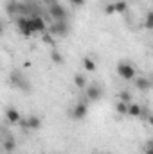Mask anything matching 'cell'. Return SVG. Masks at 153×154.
I'll return each instance as SVG.
<instances>
[{
  "label": "cell",
  "mask_w": 153,
  "mask_h": 154,
  "mask_svg": "<svg viewBox=\"0 0 153 154\" xmlns=\"http://www.w3.org/2000/svg\"><path fill=\"white\" fill-rule=\"evenodd\" d=\"M83 68H85L86 72H94V70H96V61H94L92 57H85V59H83Z\"/></svg>",
  "instance_id": "9a60e30c"
},
{
  "label": "cell",
  "mask_w": 153,
  "mask_h": 154,
  "mask_svg": "<svg viewBox=\"0 0 153 154\" xmlns=\"http://www.w3.org/2000/svg\"><path fill=\"white\" fill-rule=\"evenodd\" d=\"M144 27L146 29H153V11H148L146 13V18H144Z\"/></svg>",
  "instance_id": "d6986e66"
},
{
  "label": "cell",
  "mask_w": 153,
  "mask_h": 154,
  "mask_svg": "<svg viewBox=\"0 0 153 154\" xmlns=\"http://www.w3.org/2000/svg\"><path fill=\"white\" fill-rule=\"evenodd\" d=\"M105 11H106V14H114V13H115V7H114V4H108Z\"/></svg>",
  "instance_id": "7402d4cb"
},
{
  "label": "cell",
  "mask_w": 153,
  "mask_h": 154,
  "mask_svg": "<svg viewBox=\"0 0 153 154\" xmlns=\"http://www.w3.org/2000/svg\"><path fill=\"white\" fill-rule=\"evenodd\" d=\"M148 122H150V125L153 127V115H150V116H148Z\"/></svg>",
  "instance_id": "cb8c5ba5"
},
{
  "label": "cell",
  "mask_w": 153,
  "mask_h": 154,
  "mask_svg": "<svg viewBox=\"0 0 153 154\" xmlns=\"http://www.w3.org/2000/svg\"><path fill=\"white\" fill-rule=\"evenodd\" d=\"M5 154H13V152H5Z\"/></svg>",
  "instance_id": "d4e9b609"
},
{
  "label": "cell",
  "mask_w": 153,
  "mask_h": 154,
  "mask_svg": "<svg viewBox=\"0 0 153 154\" xmlns=\"http://www.w3.org/2000/svg\"><path fill=\"white\" fill-rule=\"evenodd\" d=\"M103 95V90L99 84H90L86 86V102H94V100H99Z\"/></svg>",
  "instance_id": "8992f818"
},
{
  "label": "cell",
  "mask_w": 153,
  "mask_h": 154,
  "mask_svg": "<svg viewBox=\"0 0 153 154\" xmlns=\"http://www.w3.org/2000/svg\"><path fill=\"white\" fill-rule=\"evenodd\" d=\"M31 20H33V25H34L36 32H47V23H45V20L40 14H33Z\"/></svg>",
  "instance_id": "9c48e42d"
},
{
  "label": "cell",
  "mask_w": 153,
  "mask_h": 154,
  "mask_svg": "<svg viewBox=\"0 0 153 154\" xmlns=\"http://www.w3.org/2000/svg\"><path fill=\"white\" fill-rule=\"evenodd\" d=\"M128 115L130 116H141L142 115V108H141L137 102H130V106H128Z\"/></svg>",
  "instance_id": "7c38bea8"
},
{
  "label": "cell",
  "mask_w": 153,
  "mask_h": 154,
  "mask_svg": "<svg viewBox=\"0 0 153 154\" xmlns=\"http://www.w3.org/2000/svg\"><path fill=\"white\" fill-rule=\"evenodd\" d=\"M114 7H115V13H124L128 9V2L126 0H117V2H114Z\"/></svg>",
  "instance_id": "e0dca14e"
},
{
  "label": "cell",
  "mask_w": 153,
  "mask_h": 154,
  "mask_svg": "<svg viewBox=\"0 0 153 154\" xmlns=\"http://www.w3.org/2000/svg\"><path fill=\"white\" fill-rule=\"evenodd\" d=\"M117 74H119L121 79H124V81H135V77H137L135 68L130 63H126V61H121L117 65Z\"/></svg>",
  "instance_id": "3957f363"
},
{
  "label": "cell",
  "mask_w": 153,
  "mask_h": 154,
  "mask_svg": "<svg viewBox=\"0 0 153 154\" xmlns=\"http://www.w3.org/2000/svg\"><path fill=\"white\" fill-rule=\"evenodd\" d=\"M25 129H38L40 125H41V118L36 115H29L27 118H22V122H20Z\"/></svg>",
  "instance_id": "52a82bcc"
},
{
  "label": "cell",
  "mask_w": 153,
  "mask_h": 154,
  "mask_svg": "<svg viewBox=\"0 0 153 154\" xmlns=\"http://www.w3.org/2000/svg\"><path fill=\"white\" fill-rule=\"evenodd\" d=\"M49 14L52 16L54 22H67V9L60 4V2H52L49 5Z\"/></svg>",
  "instance_id": "7a4b0ae2"
},
{
  "label": "cell",
  "mask_w": 153,
  "mask_h": 154,
  "mask_svg": "<svg viewBox=\"0 0 153 154\" xmlns=\"http://www.w3.org/2000/svg\"><path fill=\"white\" fill-rule=\"evenodd\" d=\"M11 82H13L16 88L24 90V93H29V91H31V84L25 81V77L22 75L20 72H13V74H11Z\"/></svg>",
  "instance_id": "277c9868"
},
{
  "label": "cell",
  "mask_w": 153,
  "mask_h": 154,
  "mask_svg": "<svg viewBox=\"0 0 153 154\" xmlns=\"http://www.w3.org/2000/svg\"><path fill=\"white\" fill-rule=\"evenodd\" d=\"M16 27H18V31H20V34L24 38H29V36H33L36 32L31 16H18L16 18Z\"/></svg>",
  "instance_id": "6da1fadb"
},
{
  "label": "cell",
  "mask_w": 153,
  "mask_h": 154,
  "mask_svg": "<svg viewBox=\"0 0 153 154\" xmlns=\"http://www.w3.org/2000/svg\"><path fill=\"white\" fill-rule=\"evenodd\" d=\"M5 120H7L9 124H20V122H22V115L18 113V109L9 108V109L5 111Z\"/></svg>",
  "instance_id": "30bf717a"
},
{
  "label": "cell",
  "mask_w": 153,
  "mask_h": 154,
  "mask_svg": "<svg viewBox=\"0 0 153 154\" xmlns=\"http://www.w3.org/2000/svg\"><path fill=\"white\" fill-rule=\"evenodd\" d=\"M135 86H137V90H141V91H148V90L151 88V81H150L148 77H135Z\"/></svg>",
  "instance_id": "8fae6325"
},
{
  "label": "cell",
  "mask_w": 153,
  "mask_h": 154,
  "mask_svg": "<svg viewBox=\"0 0 153 154\" xmlns=\"http://www.w3.org/2000/svg\"><path fill=\"white\" fill-rule=\"evenodd\" d=\"M121 100H122V102H128V104H130V102H132V95H130L128 91H122V93H121Z\"/></svg>",
  "instance_id": "ffe728a7"
},
{
  "label": "cell",
  "mask_w": 153,
  "mask_h": 154,
  "mask_svg": "<svg viewBox=\"0 0 153 154\" xmlns=\"http://www.w3.org/2000/svg\"><path fill=\"white\" fill-rule=\"evenodd\" d=\"M50 59H52L56 65H63V56H61L56 48H52V50H50Z\"/></svg>",
  "instance_id": "ac0fdd59"
},
{
  "label": "cell",
  "mask_w": 153,
  "mask_h": 154,
  "mask_svg": "<svg viewBox=\"0 0 153 154\" xmlns=\"http://www.w3.org/2000/svg\"><path fill=\"white\" fill-rule=\"evenodd\" d=\"M128 102H122V100H119L117 104H115V111L119 113V115H128Z\"/></svg>",
  "instance_id": "2e32d148"
},
{
  "label": "cell",
  "mask_w": 153,
  "mask_h": 154,
  "mask_svg": "<svg viewBox=\"0 0 153 154\" xmlns=\"http://www.w3.org/2000/svg\"><path fill=\"white\" fill-rule=\"evenodd\" d=\"M70 2V5H74V7H81L83 4H85V0H69Z\"/></svg>",
  "instance_id": "44dd1931"
},
{
  "label": "cell",
  "mask_w": 153,
  "mask_h": 154,
  "mask_svg": "<svg viewBox=\"0 0 153 154\" xmlns=\"http://www.w3.org/2000/svg\"><path fill=\"white\" fill-rule=\"evenodd\" d=\"M74 84L79 90H86V77L83 75V74H76L74 75Z\"/></svg>",
  "instance_id": "4fadbf2b"
},
{
  "label": "cell",
  "mask_w": 153,
  "mask_h": 154,
  "mask_svg": "<svg viewBox=\"0 0 153 154\" xmlns=\"http://www.w3.org/2000/svg\"><path fill=\"white\" fill-rule=\"evenodd\" d=\"M86 115H88V106H86V100L77 102L76 106L72 108V111H70V116H72L74 120H83Z\"/></svg>",
  "instance_id": "5b68a950"
},
{
  "label": "cell",
  "mask_w": 153,
  "mask_h": 154,
  "mask_svg": "<svg viewBox=\"0 0 153 154\" xmlns=\"http://www.w3.org/2000/svg\"><path fill=\"white\" fill-rule=\"evenodd\" d=\"M144 154H153V149L151 147H146V149H144Z\"/></svg>",
  "instance_id": "603a6c76"
},
{
  "label": "cell",
  "mask_w": 153,
  "mask_h": 154,
  "mask_svg": "<svg viewBox=\"0 0 153 154\" xmlns=\"http://www.w3.org/2000/svg\"><path fill=\"white\" fill-rule=\"evenodd\" d=\"M52 34L65 38V36L69 34V23H67V22H54V27H52Z\"/></svg>",
  "instance_id": "ba28073f"
},
{
  "label": "cell",
  "mask_w": 153,
  "mask_h": 154,
  "mask_svg": "<svg viewBox=\"0 0 153 154\" xmlns=\"http://www.w3.org/2000/svg\"><path fill=\"white\" fill-rule=\"evenodd\" d=\"M2 149H4L5 152H13V151L16 149V143H15V140H13V138H7V140H4V143H2Z\"/></svg>",
  "instance_id": "5bb4252c"
}]
</instances>
